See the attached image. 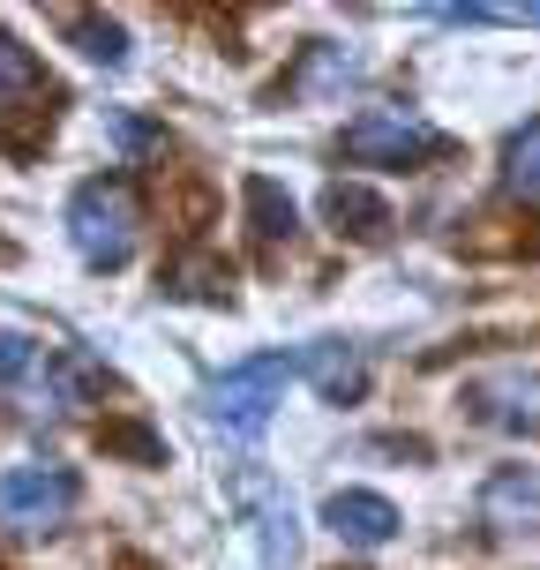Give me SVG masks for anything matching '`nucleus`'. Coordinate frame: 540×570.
Here are the masks:
<instances>
[{"label": "nucleus", "instance_id": "obj_1", "mask_svg": "<svg viewBox=\"0 0 540 570\" xmlns=\"http://www.w3.org/2000/svg\"><path fill=\"white\" fill-rule=\"evenodd\" d=\"M68 240H76V256H84L90 271H120V263L136 256V240H143L136 188H128L120 173L84 180V188L68 196Z\"/></svg>", "mask_w": 540, "mask_h": 570}, {"label": "nucleus", "instance_id": "obj_2", "mask_svg": "<svg viewBox=\"0 0 540 570\" xmlns=\"http://www.w3.org/2000/svg\"><path fill=\"white\" fill-rule=\"evenodd\" d=\"M338 150L353 166H421V158H443L451 142L435 120H421L413 106H369L361 120H345Z\"/></svg>", "mask_w": 540, "mask_h": 570}, {"label": "nucleus", "instance_id": "obj_3", "mask_svg": "<svg viewBox=\"0 0 540 570\" xmlns=\"http://www.w3.org/2000/svg\"><path fill=\"white\" fill-rule=\"evenodd\" d=\"M285 375H293V361H285V353H263V361H248V368L218 375V383L203 391V405H210V421L226 428V435L256 443L263 428H271V413L285 405Z\"/></svg>", "mask_w": 540, "mask_h": 570}, {"label": "nucleus", "instance_id": "obj_4", "mask_svg": "<svg viewBox=\"0 0 540 570\" xmlns=\"http://www.w3.org/2000/svg\"><path fill=\"white\" fill-rule=\"evenodd\" d=\"M76 495H84V481L68 465H8L0 473V525L8 533H46L76 511Z\"/></svg>", "mask_w": 540, "mask_h": 570}, {"label": "nucleus", "instance_id": "obj_5", "mask_svg": "<svg viewBox=\"0 0 540 570\" xmlns=\"http://www.w3.org/2000/svg\"><path fill=\"white\" fill-rule=\"evenodd\" d=\"M473 421L503 428V435H540V368H495L465 383Z\"/></svg>", "mask_w": 540, "mask_h": 570}, {"label": "nucleus", "instance_id": "obj_6", "mask_svg": "<svg viewBox=\"0 0 540 570\" xmlns=\"http://www.w3.org/2000/svg\"><path fill=\"white\" fill-rule=\"evenodd\" d=\"M323 525H331L345 548L399 541V511H391V495H375V488H338V495L323 503Z\"/></svg>", "mask_w": 540, "mask_h": 570}, {"label": "nucleus", "instance_id": "obj_7", "mask_svg": "<svg viewBox=\"0 0 540 570\" xmlns=\"http://www.w3.org/2000/svg\"><path fill=\"white\" fill-rule=\"evenodd\" d=\"M293 368L308 375V383H315L331 405H353L361 391H369V361H361V345H338V338L301 345V361H293Z\"/></svg>", "mask_w": 540, "mask_h": 570}, {"label": "nucleus", "instance_id": "obj_8", "mask_svg": "<svg viewBox=\"0 0 540 570\" xmlns=\"http://www.w3.org/2000/svg\"><path fill=\"white\" fill-rule=\"evenodd\" d=\"M481 518L495 525V533H518V525L533 533V525H540V473H533V465L495 473V481H488V495H481Z\"/></svg>", "mask_w": 540, "mask_h": 570}, {"label": "nucleus", "instance_id": "obj_9", "mask_svg": "<svg viewBox=\"0 0 540 570\" xmlns=\"http://www.w3.org/2000/svg\"><path fill=\"white\" fill-rule=\"evenodd\" d=\"M46 98H53L46 68L30 60V46H16V38L0 30V120L8 114H46Z\"/></svg>", "mask_w": 540, "mask_h": 570}, {"label": "nucleus", "instance_id": "obj_10", "mask_svg": "<svg viewBox=\"0 0 540 570\" xmlns=\"http://www.w3.org/2000/svg\"><path fill=\"white\" fill-rule=\"evenodd\" d=\"M323 210H331V226L353 233V240H383V233H391V203L375 196V188H361V180H331V188H323Z\"/></svg>", "mask_w": 540, "mask_h": 570}, {"label": "nucleus", "instance_id": "obj_11", "mask_svg": "<svg viewBox=\"0 0 540 570\" xmlns=\"http://www.w3.org/2000/svg\"><path fill=\"white\" fill-rule=\"evenodd\" d=\"M46 391H53V405H90L98 391H106V368H98L90 353H76V345H68V353H53V361H46Z\"/></svg>", "mask_w": 540, "mask_h": 570}, {"label": "nucleus", "instance_id": "obj_12", "mask_svg": "<svg viewBox=\"0 0 540 570\" xmlns=\"http://www.w3.org/2000/svg\"><path fill=\"white\" fill-rule=\"evenodd\" d=\"M503 188H511L526 210H540V120H526L503 150Z\"/></svg>", "mask_w": 540, "mask_h": 570}, {"label": "nucleus", "instance_id": "obj_13", "mask_svg": "<svg viewBox=\"0 0 540 570\" xmlns=\"http://www.w3.org/2000/svg\"><path fill=\"white\" fill-rule=\"evenodd\" d=\"M240 196H248V218H256L263 240H293V226H301V218H293V196H285L278 180H263V173H256Z\"/></svg>", "mask_w": 540, "mask_h": 570}, {"label": "nucleus", "instance_id": "obj_14", "mask_svg": "<svg viewBox=\"0 0 540 570\" xmlns=\"http://www.w3.org/2000/svg\"><path fill=\"white\" fill-rule=\"evenodd\" d=\"M60 23H68V38H76L90 60H106V68L128 60V30H120L114 16H60Z\"/></svg>", "mask_w": 540, "mask_h": 570}, {"label": "nucleus", "instance_id": "obj_15", "mask_svg": "<svg viewBox=\"0 0 540 570\" xmlns=\"http://www.w3.org/2000/svg\"><path fill=\"white\" fill-rule=\"evenodd\" d=\"M361 76V53H345V46H315V60L301 68V83L293 90H338V83H353Z\"/></svg>", "mask_w": 540, "mask_h": 570}, {"label": "nucleus", "instance_id": "obj_16", "mask_svg": "<svg viewBox=\"0 0 540 570\" xmlns=\"http://www.w3.org/2000/svg\"><path fill=\"white\" fill-rule=\"evenodd\" d=\"M173 293H188V301H233V278L218 263H180L173 271Z\"/></svg>", "mask_w": 540, "mask_h": 570}, {"label": "nucleus", "instance_id": "obj_17", "mask_svg": "<svg viewBox=\"0 0 540 570\" xmlns=\"http://www.w3.org/2000/svg\"><path fill=\"white\" fill-rule=\"evenodd\" d=\"M30 368H38V338H23V331H0V391H8V383H23Z\"/></svg>", "mask_w": 540, "mask_h": 570}, {"label": "nucleus", "instance_id": "obj_18", "mask_svg": "<svg viewBox=\"0 0 540 570\" xmlns=\"http://www.w3.org/2000/svg\"><path fill=\"white\" fill-rule=\"evenodd\" d=\"M263 563H271V570L293 563V511H278V503L263 511Z\"/></svg>", "mask_w": 540, "mask_h": 570}, {"label": "nucleus", "instance_id": "obj_19", "mask_svg": "<svg viewBox=\"0 0 540 570\" xmlns=\"http://www.w3.org/2000/svg\"><path fill=\"white\" fill-rule=\"evenodd\" d=\"M106 451H128L143 465H166V443L150 435V428H106Z\"/></svg>", "mask_w": 540, "mask_h": 570}]
</instances>
